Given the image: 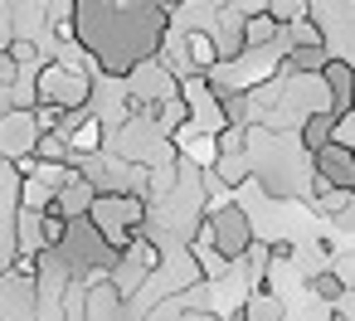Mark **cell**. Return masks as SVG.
<instances>
[{
	"label": "cell",
	"instance_id": "cell-13",
	"mask_svg": "<svg viewBox=\"0 0 355 321\" xmlns=\"http://www.w3.org/2000/svg\"><path fill=\"white\" fill-rule=\"evenodd\" d=\"M306 10H311L306 0H268V15H272V20H277L282 30H287V25H292L297 15H306Z\"/></svg>",
	"mask_w": 355,
	"mask_h": 321
},
{
	"label": "cell",
	"instance_id": "cell-5",
	"mask_svg": "<svg viewBox=\"0 0 355 321\" xmlns=\"http://www.w3.org/2000/svg\"><path fill=\"white\" fill-rule=\"evenodd\" d=\"M98 195H103V190H98V185L78 171L73 180H64V185L54 190V205H59L69 219H88V209H93V200H98Z\"/></svg>",
	"mask_w": 355,
	"mask_h": 321
},
{
	"label": "cell",
	"instance_id": "cell-14",
	"mask_svg": "<svg viewBox=\"0 0 355 321\" xmlns=\"http://www.w3.org/2000/svg\"><path fill=\"white\" fill-rule=\"evenodd\" d=\"M331 272H336L345 287H355V253H350V248H345V253L336 248V253H331Z\"/></svg>",
	"mask_w": 355,
	"mask_h": 321
},
{
	"label": "cell",
	"instance_id": "cell-15",
	"mask_svg": "<svg viewBox=\"0 0 355 321\" xmlns=\"http://www.w3.org/2000/svg\"><path fill=\"white\" fill-rule=\"evenodd\" d=\"M331 141H340V146H350V151H355V107L336 117V127H331Z\"/></svg>",
	"mask_w": 355,
	"mask_h": 321
},
{
	"label": "cell",
	"instance_id": "cell-7",
	"mask_svg": "<svg viewBox=\"0 0 355 321\" xmlns=\"http://www.w3.org/2000/svg\"><path fill=\"white\" fill-rule=\"evenodd\" d=\"M214 171H219V180H224L229 190H239V185H248L253 161H248V151H239V156H219V161H214Z\"/></svg>",
	"mask_w": 355,
	"mask_h": 321
},
{
	"label": "cell",
	"instance_id": "cell-10",
	"mask_svg": "<svg viewBox=\"0 0 355 321\" xmlns=\"http://www.w3.org/2000/svg\"><path fill=\"white\" fill-rule=\"evenodd\" d=\"M214 141H219V156H239V151H248V127L224 122V127L214 132Z\"/></svg>",
	"mask_w": 355,
	"mask_h": 321
},
{
	"label": "cell",
	"instance_id": "cell-6",
	"mask_svg": "<svg viewBox=\"0 0 355 321\" xmlns=\"http://www.w3.org/2000/svg\"><path fill=\"white\" fill-rule=\"evenodd\" d=\"M277 35H282V25L268 15V10H258V15H243V35H239V54L243 49H268V44H277Z\"/></svg>",
	"mask_w": 355,
	"mask_h": 321
},
{
	"label": "cell",
	"instance_id": "cell-2",
	"mask_svg": "<svg viewBox=\"0 0 355 321\" xmlns=\"http://www.w3.org/2000/svg\"><path fill=\"white\" fill-rule=\"evenodd\" d=\"M311 171H316V180H326V185L355 195V151H350V146L326 141L321 151H311Z\"/></svg>",
	"mask_w": 355,
	"mask_h": 321
},
{
	"label": "cell",
	"instance_id": "cell-8",
	"mask_svg": "<svg viewBox=\"0 0 355 321\" xmlns=\"http://www.w3.org/2000/svg\"><path fill=\"white\" fill-rule=\"evenodd\" d=\"M306 292H311L316 302H326V306H336V297L345 292V282H340V277H336L331 268H321V272H311V277H306Z\"/></svg>",
	"mask_w": 355,
	"mask_h": 321
},
{
	"label": "cell",
	"instance_id": "cell-1",
	"mask_svg": "<svg viewBox=\"0 0 355 321\" xmlns=\"http://www.w3.org/2000/svg\"><path fill=\"white\" fill-rule=\"evenodd\" d=\"M209 224H214V248L224 253V258H243L248 248H253V224H248V214L234 205V200H224L219 209H209Z\"/></svg>",
	"mask_w": 355,
	"mask_h": 321
},
{
	"label": "cell",
	"instance_id": "cell-16",
	"mask_svg": "<svg viewBox=\"0 0 355 321\" xmlns=\"http://www.w3.org/2000/svg\"><path fill=\"white\" fill-rule=\"evenodd\" d=\"M20 73H25V69L15 64V54H10V49H0V88H15Z\"/></svg>",
	"mask_w": 355,
	"mask_h": 321
},
{
	"label": "cell",
	"instance_id": "cell-11",
	"mask_svg": "<svg viewBox=\"0 0 355 321\" xmlns=\"http://www.w3.org/2000/svg\"><path fill=\"white\" fill-rule=\"evenodd\" d=\"M287 40H292V44H326V35H321V25L311 20V10L287 25Z\"/></svg>",
	"mask_w": 355,
	"mask_h": 321
},
{
	"label": "cell",
	"instance_id": "cell-9",
	"mask_svg": "<svg viewBox=\"0 0 355 321\" xmlns=\"http://www.w3.org/2000/svg\"><path fill=\"white\" fill-rule=\"evenodd\" d=\"M35 156H40V161H73V151H69V137H64V132H40Z\"/></svg>",
	"mask_w": 355,
	"mask_h": 321
},
{
	"label": "cell",
	"instance_id": "cell-12",
	"mask_svg": "<svg viewBox=\"0 0 355 321\" xmlns=\"http://www.w3.org/2000/svg\"><path fill=\"white\" fill-rule=\"evenodd\" d=\"M6 49L15 54V64H20V69H40V64H44V54H40V44H35L30 35H15Z\"/></svg>",
	"mask_w": 355,
	"mask_h": 321
},
{
	"label": "cell",
	"instance_id": "cell-3",
	"mask_svg": "<svg viewBox=\"0 0 355 321\" xmlns=\"http://www.w3.org/2000/svg\"><path fill=\"white\" fill-rule=\"evenodd\" d=\"M321 78H326V93H331V112L336 117L350 112L355 107V64L350 59H326Z\"/></svg>",
	"mask_w": 355,
	"mask_h": 321
},
{
	"label": "cell",
	"instance_id": "cell-17",
	"mask_svg": "<svg viewBox=\"0 0 355 321\" xmlns=\"http://www.w3.org/2000/svg\"><path fill=\"white\" fill-rule=\"evenodd\" d=\"M268 258H272V263H292V258H297V243H292V238H272V243H268Z\"/></svg>",
	"mask_w": 355,
	"mask_h": 321
},
{
	"label": "cell",
	"instance_id": "cell-4",
	"mask_svg": "<svg viewBox=\"0 0 355 321\" xmlns=\"http://www.w3.org/2000/svg\"><path fill=\"white\" fill-rule=\"evenodd\" d=\"M180 49H185V59H190V69H195V73H214V69H219V59H224V49H219L214 30H185V35H180Z\"/></svg>",
	"mask_w": 355,
	"mask_h": 321
}]
</instances>
